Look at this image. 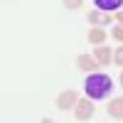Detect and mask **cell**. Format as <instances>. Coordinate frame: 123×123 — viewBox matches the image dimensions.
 I'll return each instance as SVG.
<instances>
[{"instance_id": "1", "label": "cell", "mask_w": 123, "mask_h": 123, "mask_svg": "<svg viewBox=\"0 0 123 123\" xmlns=\"http://www.w3.org/2000/svg\"><path fill=\"white\" fill-rule=\"evenodd\" d=\"M113 89V81H111L108 74H98V71H91V76L84 81V91L89 98H104L111 94Z\"/></svg>"}, {"instance_id": "2", "label": "cell", "mask_w": 123, "mask_h": 123, "mask_svg": "<svg viewBox=\"0 0 123 123\" xmlns=\"http://www.w3.org/2000/svg\"><path fill=\"white\" fill-rule=\"evenodd\" d=\"M91 116H94V104L89 98H79L76 101V118L79 121H89Z\"/></svg>"}, {"instance_id": "3", "label": "cell", "mask_w": 123, "mask_h": 123, "mask_svg": "<svg viewBox=\"0 0 123 123\" xmlns=\"http://www.w3.org/2000/svg\"><path fill=\"white\" fill-rule=\"evenodd\" d=\"M76 91H62L59 94V98H57V108L59 111H67V108H71V106H76Z\"/></svg>"}, {"instance_id": "4", "label": "cell", "mask_w": 123, "mask_h": 123, "mask_svg": "<svg viewBox=\"0 0 123 123\" xmlns=\"http://www.w3.org/2000/svg\"><path fill=\"white\" fill-rule=\"evenodd\" d=\"M94 57H96V62H98L101 67H106V64H111V62H113V52H111L106 44H96Z\"/></svg>"}, {"instance_id": "5", "label": "cell", "mask_w": 123, "mask_h": 123, "mask_svg": "<svg viewBox=\"0 0 123 123\" xmlns=\"http://www.w3.org/2000/svg\"><path fill=\"white\" fill-rule=\"evenodd\" d=\"M76 64H79V69H84V71H96L101 67L98 62H96V57H91V54H81L76 59Z\"/></svg>"}, {"instance_id": "6", "label": "cell", "mask_w": 123, "mask_h": 123, "mask_svg": "<svg viewBox=\"0 0 123 123\" xmlns=\"http://www.w3.org/2000/svg\"><path fill=\"white\" fill-rule=\"evenodd\" d=\"M106 111H108V116H113V118H123V96H121V98H113V101H108Z\"/></svg>"}, {"instance_id": "7", "label": "cell", "mask_w": 123, "mask_h": 123, "mask_svg": "<svg viewBox=\"0 0 123 123\" xmlns=\"http://www.w3.org/2000/svg\"><path fill=\"white\" fill-rule=\"evenodd\" d=\"M98 10H104V12H108V10H118L123 5V0H94Z\"/></svg>"}, {"instance_id": "8", "label": "cell", "mask_w": 123, "mask_h": 123, "mask_svg": "<svg viewBox=\"0 0 123 123\" xmlns=\"http://www.w3.org/2000/svg\"><path fill=\"white\" fill-rule=\"evenodd\" d=\"M89 42L91 44H104V39H106V32H104V30H101V27H94V30H89Z\"/></svg>"}, {"instance_id": "9", "label": "cell", "mask_w": 123, "mask_h": 123, "mask_svg": "<svg viewBox=\"0 0 123 123\" xmlns=\"http://www.w3.org/2000/svg\"><path fill=\"white\" fill-rule=\"evenodd\" d=\"M86 17H89L91 25H108V22H111V17H108L106 12H89Z\"/></svg>"}, {"instance_id": "10", "label": "cell", "mask_w": 123, "mask_h": 123, "mask_svg": "<svg viewBox=\"0 0 123 123\" xmlns=\"http://www.w3.org/2000/svg\"><path fill=\"white\" fill-rule=\"evenodd\" d=\"M113 64H118V67L123 69V47H118L116 52H113Z\"/></svg>"}, {"instance_id": "11", "label": "cell", "mask_w": 123, "mask_h": 123, "mask_svg": "<svg viewBox=\"0 0 123 123\" xmlns=\"http://www.w3.org/2000/svg\"><path fill=\"white\" fill-rule=\"evenodd\" d=\"M64 7H69V10H76V7H81V0H64Z\"/></svg>"}, {"instance_id": "12", "label": "cell", "mask_w": 123, "mask_h": 123, "mask_svg": "<svg viewBox=\"0 0 123 123\" xmlns=\"http://www.w3.org/2000/svg\"><path fill=\"white\" fill-rule=\"evenodd\" d=\"M111 35H113L116 39H121V42H123V25H118V27H113V32H111Z\"/></svg>"}, {"instance_id": "13", "label": "cell", "mask_w": 123, "mask_h": 123, "mask_svg": "<svg viewBox=\"0 0 123 123\" xmlns=\"http://www.w3.org/2000/svg\"><path fill=\"white\" fill-rule=\"evenodd\" d=\"M116 20H118V25H123V12H118V15H116Z\"/></svg>"}, {"instance_id": "14", "label": "cell", "mask_w": 123, "mask_h": 123, "mask_svg": "<svg viewBox=\"0 0 123 123\" xmlns=\"http://www.w3.org/2000/svg\"><path fill=\"white\" fill-rule=\"evenodd\" d=\"M121 84H123V74H121Z\"/></svg>"}]
</instances>
